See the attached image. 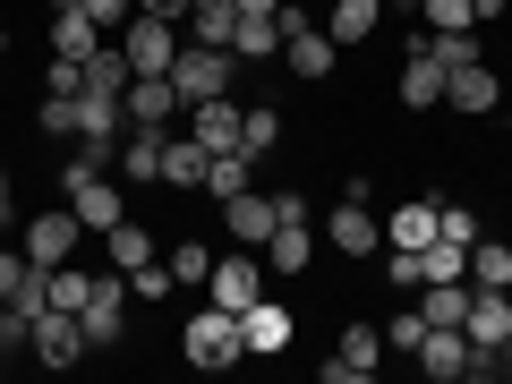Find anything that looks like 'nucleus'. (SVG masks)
<instances>
[{"mask_svg": "<svg viewBox=\"0 0 512 384\" xmlns=\"http://www.w3.org/2000/svg\"><path fill=\"white\" fill-rule=\"evenodd\" d=\"M180 350H188V367H239V359H248V342H239V316H231V308H214V299L188 316Z\"/></svg>", "mask_w": 512, "mask_h": 384, "instance_id": "f257e3e1", "label": "nucleus"}, {"mask_svg": "<svg viewBox=\"0 0 512 384\" xmlns=\"http://www.w3.org/2000/svg\"><path fill=\"white\" fill-rule=\"evenodd\" d=\"M231 69H239V52L180 43V60H171V86H180V103H214V94H231Z\"/></svg>", "mask_w": 512, "mask_h": 384, "instance_id": "f03ea898", "label": "nucleus"}, {"mask_svg": "<svg viewBox=\"0 0 512 384\" xmlns=\"http://www.w3.org/2000/svg\"><path fill=\"white\" fill-rule=\"evenodd\" d=\"M120 52H128V69L137 77H171V60H180V18H128V35H120Z\"/></svg>", "mask_w": 512, "mask_h": 384, "instance_id": "7ed1b4c3", "label": "nucleus"}, {"mask_svg": "<svg viewBox=\"0 0 512 384\" xmlns=\"http://www.w3.org/2000/svg\"><path fill=\"white\" fill-rule=\"evenodd\" d=\"M376 367H384V325H342V342L325 359V384H367Z\"/></svg>", "mask_w": 512, "mask_h": 384, "instance_id": "20e7f679", "label": "nucleus"}, {"mask_svg": "<svg viewBox=\"0 0 512 384\" xmlns=\"http://www.w3.org/2000/svg\"><path fill=\"white\" fill-rule=\"evenodd\" d=\"M77 325H86V350H111V342H120V325H128V291H120V265H111V274L94 282V299L77 308Z\"/></svg>", "mask_w": 512, "mask_h": 384, "instance_id": "39448f33", "label": "nucleus"}, {"mask_svg": "<svg viewBox=\"0 0 512 384\" xmlns=\"http://www.w3.org/2000/svg\"><path fill=\"white\" fill-rule=\"evenodd\" d=\"M325 239H333V256H376L384 248V222L367 214V197H342L333 222H325Z\"/></svg>", "mask_w": 512, "mask_h": 384, "instance_id": "423d86ee", "label": "nucleus"}, {"mask_svg": "<svg viewBox=\"0 0 512 384\" xmlns=\"http://www.w3.org/2000/svg\"><path fill=\"white\" fill-rule=\"evenodd\" d=\"M35 359L43 367H77V359H86V325H77L69 308H43L35 316Z\"/></svg>", "mask_w": 512, "mask_h": 384, "instance_id": "0eeeda50", "label": "nucleus"}, {"mask_svg": "<svg viewBox=\"0 0 512 384\" xmlns=\"http://www.w3.org/2000/svg\"><path fill=\"white\" fill-rule=\"evenodd\" d=\"M120 111H128V128H171V111H180V86H171V77H128Z\"/></svg>", "mask_w": 512, "mask_h": 384, "instance_id": "6e6552de", "label": "nucleus"}, {"mask_svg": "<svg viewBox=\"0 0 512 384\" xmlns=\"http://www.w3.org/2000/svg\"><path fill=\"white\" fill-rule=\"evenodd\" d=\"M461 333H470L478 350H504V342H512V299H504V291H478V282H470V316H461Z\"/></svg>", "mask_w": 512, "mask_h": 384, "instance_id": "1a4fd4ad", "label": "nucleus"}, {"mask_svg": "<svg viewBox=\"0 0 512 384\" xmlns=\"http://www.w3.org/2000/svg\"><path fill=\"white\" fill-rule=\"evenodd\" d=\"M222 231H231L239 248H265V239H274V197H256V188L222 197Z\"/></svg>", "mask_w": 512, "mask_h": 384, "instance_id": "9d476101", "label": "nucleus"}, {"mask_svg": "<svg viewBox=\"0 0 512 384\" xmlns=\"http://www.w3.org/2000/svg\"><path fill=\"white\" fill-rule=\"evenodd\" d=\"M77 231H86V222H77V205H69V214L26 222V256H35V265H69V256H77Z\"/></svg>", "mask_w": 512, "mask_h": 384, "instance_id": "9b49d317", "label": "nucleus"}, {"mask_svg": "<svg viewBox=\"0 0 512 384\" xmlns=\"http://www.w3.org/2000/svg\"><path fill=\"white\" fill-rule=\"evenodd\" d=\"M419 367H427L436 384L470 376V333H461V325H427V342H419Z\"/></svg>", "mask_w": 512, "mask_h": 384, "instance_id": "f8f14e48", "label": "nucleus"}, {"mask_svg": "<svg viewBox=\"0 0 512 384\" xmlns=\"http://www.w3.org/2000/svg\"><path fill=\"white\" fill-rule=\"evenodd\" d=\"M239 342H248V359H274V350L291 342V308H274V299L239 308Z\"/></svg>", "mask_w": 512, "mask_h": 384, "instance_id": "ddd939ff", "label": "nucleus"}, {"mask_svg": "<svg viewBox=\"0 0 512 384\" xmlns=\"http://www.w3.org/2000/svg\"><path fill=\"white\" fill-rule=\"evenodd\" d=\"M188 137H197V146H214V154H231V146H239V103H231V94L188 103Z\"/></svg>", "mask_w": 512, "mask_h": 384, "instance_id": "4468645a", "label": "nucleus"}, {"mask_svg": "<svg viewBox=\"0 0 512 384\" xmlns=\"http://www.w3.org/2000/svg\"><path fill=\"white\" fill-rule=\"evenodd\" d=\"M444 103L478 120V111H495V103H504V86H495V69H487V60H470V69H453V77H444Z\"/></svg>", "mask_w": 512, "mask_h": 384, "instance_id": "2eb2a0df", "label": "nucleus"}, {"mask_svg": "<svg viewBox=\"0 0 512 384\" xmlns=\"http://www.w3.org/2000/svg\"><path fill=\"white\" fill-rule=\"evenodd\" d=\"M69 205H77V222H86V231H111V222H128V214H120V188H111V171H94V180H69Z\"/></svg>", "mask_w": 512, "mask_h": 384, "instance_id": "dca6fc26", "label": "nucleus"}, {"mask_svg": "<svg viewBox=\"0 0 512 384\" xmlns=\"http://www.w3.org/2000/svg\"><path fill=\"white\" fill-rule=\"evenodd\" d=\"M205 291H214V308H256V299H265V291H256V265H248V256H214V282H205Z\"/></svg>", "mask_w": 512, "mask_h": 384, "instance_id": "f3484780", "label": "nucleus"}, {"mask_svg": "<svg viewBox=\"0 0 512 384\" xmlns=\"http://www.w3.org/2000/svg\"><path fill=\"white\" fill-rule=\"evenodd\" d=\"M163 137L171 128H128V146H120V180H163Z\"/></svg>", "mask_w": 512, "mask_h": 384, "instance_id": "a211bd4d", "label": "nucleus"}, {"mask_svg": "<svg viewBox=\"0 0 512 384\" xmlns=\"http://www.w3.org/2000/svg\"><path fill=\"white\" fill-rule=\"evenodd\" d=\"M205 163H214V146H197V137H163V188H205Z\"/></svg>", "mask_w": 512, "mask_h": 384, "instance_id": "6ab92c4d", "label": "nucleus"}, {"mask_svg": "<svg viewBox=\"0 0 512 384\" xmlns=\"http://www.w3.org/2000/svg\"><path fill=\"white\" fill-rule=\"evenodd\" d=\"M333 52H342V43L325 35V18H316V26H299V35L282 43V60H291L299 77H325V69H333Z\"/></svg>", "mask_w": 512, "mask_h": 384, "instance_id": "aec40b11", "label": "nucleus"}, {"mask_svg": "<svg viewBox=\"0 0 512 384\" xmlns=\"http://www.w3.org/2000/svg\"><path fill=\"white\" fill-rule=\"evenodd\" d=\"M35 282H43V308H86L94 299V274H77V265H35Z\"/></svg>", "mask_w": 512, "mask_h": 384, "instance_id": "412c9836", "label": "nucleus"}, {"mask_svg": "<svg viewBox=\"0 0 512 384\" xmlns=\"http://www.w3.org/2000/svg\"><path fill=\"white\" fill-rule=\"evenodd\" d=\"M94 43H103V35H94V18L77 9V0H60V9H52V52L60 60H86Z\"/></svg>", "mask_w": 512, "mask_h": 384, "instance_id": "4be33fe9", "label": "nucleus"}, {"mask_svg": "<svg viewBox=\"0 0 512 384\" xmlns=\"http://www.w3.org/2000/svg\"><path fill=\"white\" fill-rule=\"evenodd\" d=\"M402 103H410V111H436V103H444V69L419 52V43H410V60H402Z\"/></svg>", "mask_w": 512, "mask_h": 384, "instance_id": "5701e85b", "label": "nucleus"}, {"mask_svg": "<svg viewBox=\"0 0 512 384\" xmlns=\"http://www.w3.org/2000/svg\"><path fill=\"white\" fill-rule=\"evenodd\" d=\"M376 18H384V0H333L325 35L342 43V52H350V43H367V35H376Z\"/></svg>", "mask_w": 512, "mask_h": 384, "instance_id": "b1692460", "label": "nucleus"}, {"mask_svg": "<svg viewBox=\"0 0 512 384\" xmlns=\"http://www.w3.org/2000/svg\"><path fill=\"white\" fill-rule=\"evenodd\" d=\"M308 256H316V231H308V222H274V239H265V265H274V274H299Z\"/></svg>", "mask_w": 512, "mask_h": 384, "instance_id": "393cba45", "label": "nucleus"}, {"mask_svg": "<svg viewBox=\"0 0 512 384\" xmlns=\"http://www.w3.org/2000/svg\"><path fill=\"white\" fill-rule=\"evenodd\" d=\"M427 239H436V197H402V205H393V248L419 256Z\"/></svg>", "mask_w": 512, "mask_h": 384, "instance_id": "a878e982", "label": "nucleus"}, {"mask_svg": "<svg viewBox=\"0 0 512 384\" xmlns=\"http://www.w3.org/2000/svg\"><path fill=\"white\" fill-rule=\"evenodd\" d=\"M128 77H137V69H128L120 43H94V52H86V94H128Z\"/></svg>", "mask_w": 512, "mask_h": 384, "instance_id": "bb28decb", "label": "nucleus"}, {"mask_svg": "<svg viewBox=\"0 0 512 384\" xmlns=\"http://www.w3.org/2000/svg\"><path fill=\"white\" fill-rule=\"evenodd\" d=\"M470 282H478V291H512V248H504V239L478 231V248H470Z\"/></svg>", "mask_w": 512, "mask_h": 384, "instance_id": "cd10ccee", "label": "nucleus"}, {"mask_svg": "<svg viewBox=\"0 0 512 384\" xmlns=\"http://www.w3.org/2000/svg\"><path fill=\"white\" fill-rule=\"evenodd\" d=\"M111 265H120V274H137V265H146V256H163V248H154V231H146V222H111Z\"/></svg>", "mask_w": 512, "mask_h": 384, "instance_id": "c85d7f7f", "label": "nucleus"}, {"mask_svg": "<svg viewBox=\"0 0 512 384\" xmlns=\"http://www.w3.org/2000/svg\"><path fill=\"white\" fill-rule=\"evenodd\" d=\"M163 265H171V282H180V291H205V282H214V248H197V239H180Z\"/></svg>", "mask_w": 512, "mask_h": 384, "instance_id": "c756f323", "label": "nucleus"}, {"mask_svg": "<svg viewBox=\"0 0 512 384\" xmlns=\"http://www.w3.org/2000/svg\"><path fill=\"white\" fill-rule=\"evenodd\" d=\"M419 316H427V325H461V316H470V291H461V282H427Z\"/></svg>", "mask_w": 512, "mask_h": 384, "instance_id": "7c9ffc66", "label": "nucleus"}, {"mask_svg": "<svg viewBox=\"0 0 512 384\" xmlns=\"http://www.w3.org/2000/svg\"><path fill=\"white\" fill-rule=\"evenodd\" d=\"M231 52H239V60L282 52V26H274V18H231Z\"/></svg>", "mask_w": 512, "mask_h": 384, "instance_id": "2f4dec72", "label": "nucleus"}, {"mask_svg": "<svg viewBox=\"0 0 512 384\" xmlns=\"http://www.w3.org/2000/svg\"><path fill=\"white\" fill-rule=\"evenodd\" d=\"M274 137H282V111H274V103L239 111V154H248V163H256V154H265V146H274Z\"/></svg>", "mask_w": 512, "mask_h": 384, "instance_id": "473e14b6", "label": "nucleus"}, {"mask_svg": "<svg viewBox=\"0 0 512 384\" xmlns=\"http://www.w3.org/2000/svg\"><path fill=\"white\" fill-rule=\"evenodd\" d=\"M239 188H248V154L231 146V154H214V163H205V197L222 205V197H239Z\"/></svg>", "mask_w": 512, "mask_h": 384, "instance_id": "72a5a7b5", "label": "nucleus"}, {"mask_svg": "<svg viewBox=\"0 0 512 384\" xmlns=\"http://www.w3.org/2000/svg\"><path fill=\"white\" fill-rule=\"evenodd\" d=\"M419 265H427V282H461V274H470V248H453V239H427Z\"/></svg>", "mask_w": 512, "mask_h": 384, "instance_id": "f704fd0d", "label": "nucleus"}, {"mask_svg": "<svg viewBox=\"0 0 512 384\" xmlns=\"http://www.w3.org/2000/svg\"><path fill=\"white\" fill-rule=\"evenodd\" d=\"M77 9H86V18H94V35H128V18H137V0H77Z\"/></svg>", "mask_w": 512, "mask_h": 384, "instance_id": "c9c22d12", "label": "nucleus"}, {"mask_svg": "<svg viewBox=\"0 0 512 384\" xmlns=\"http://www.w3.org/2000/svg\"><path fill=\"white\" fill-rule=\"evenodd\" d=\"M188 43H214V52H231V9H188Z\"/></svg>", "mask_w": 512, "mask_h": 384, "instance_id": "e433bc0d", "label": "nucleus"}, {"mask_svg": "<svg viewBox=\"0 0 512 384\" xmlns=\"http://www.w3.org/2000/svg\"><path fill=\"white\" fill-rule=\"evenodd\" d=\"M419 342H427V316H419V308H393V325H384V350H410V359H419Z\"/></svg>", "mask_w": 512, "mask_h": 384, "instance_id": "4c0bfd02", "label": "nucleus"}, {"mask_svg": "<svg viewBox=\"0 0 512 384\" xmlns=\"http://www.w3.org/2000/svg\"><path fill=\"white\" fill-rule=\"evenodd\" d=\"M436 239H453V248H478V214H470V205H436Z\"/></svg>", "mask_w": 512, "mask_h": 384, "instance_id": "58836bf2", "label": "nucleus"}, {"mask_svg": "<svg viewBox=\"0 0 512 384\" xmlns=\"http://www.w3.org/2000/svg\"><path fill=\"white\" fill-rule=\"evenodd\" d=\"M128 291H137V299H171L180 282H171V265H163V256H146V265L128 274Z\"/></svg>", "mask_w": 512, "mask_h": 384, "instance_id": "ea45409f", "label": "nucleus"}, {"mask_svg": "<svg viewBox=\"0 0 512 384\" xmlns=\"http://www.w3.org/2000/svg\"><path fill=\"white\" fill-rule=\"evenodd\" d=\"M43 137H77V94H43Z\"/></svg>", "mask_w": 512, "mask_h": 384, "instance_id": "a19ab883", "label": "nucleus"}, {"mask_svg": "<svg viewBox=\"0 0 512 384\" xmlns=\"http://www.w3.org/2000/svg\"><path fill=\"white\" fill-rule=\"evenodd\" d=\"M419 18L436 26V35H453V26H478V18H470V0H419Z\"/></svg>", "mask_w": 512, "mask_h": 384, "instance_id": "79ce46f5", "label": "nucleus"}, {"mask_svg": "<svg viewBox=\"0 0 512 384\" xmlns=\"http://www.w3.org/2000/svg\"><path fill=\"white\" fill-rule=\"evenodd\" d=\"M146 18H180V35H188V0H137Z\"/></svg>", "mask_w": 512, "mask_h": 384, "instance_id": "37998d69", "label": "nucleus"}, {"mask_svg": "<svg viewBox=\"0 0 512 384\" xmlns=\"http://www.w3.org/2000/svg\"><path fill=\"white\" fill-rule=\"evenodd\" d=\"M282 0H231V18H274Z\"/></svg>", "mask_w": 512, "mask_h": 384, "instance_id": "c03bdc74", "label": "nucleus"}, {"mask_svg": "<svg viewBox=\"0 0 512 384\" xmlns=\"http://www.w3.org/2000/svg\"><path fill=\"white\" fill-rule=\"evenodd\" d=\"M470 18H504V0H470Z\"/></svg>", "mask_w": 512, "mask_h": 384, "instance_id": "a18cd8bd", "label": "nucleus"}, {"mask_svg": "<svg viewBox=\"0 0 512 384\" xmlns=\"http://www.w3.org/2000/svg\"><path fill=\"white\" fill-rule=\"evenodd\" d=\"M188 9H231V0H188Z\"/></svg>", "mask_w": 512, "mask_h": 384, "instance_id": "49530a36", "label": "nucleus"}, {"mask_svg": "<svg viewBox=\"0 0 512 384\" xmlns=\"http://www.w3.org/2000/svg\"><path fill=\"white\" fill-rule=\"evenodd\" d=\"M0 205H9V163H0Z\"/></svg>", "mask_w": 512, "mask_h": 384, "instance_id": "de8ad7c7", "label": "nucleus"}, {"mask_svg": "<svg viewBox=\"0 0 512 384\" xmlns=\"http://www.w3.org/2000/svg\"><path fill=\"white\" fill-rule=\"evenodd\" d=\"M0 52H9V26H0Z\"/></svg>", "mask_w": 512, "mask_h": 384, "instance_id": "09e8293b", "label": "nucleus"}]
</instances>
